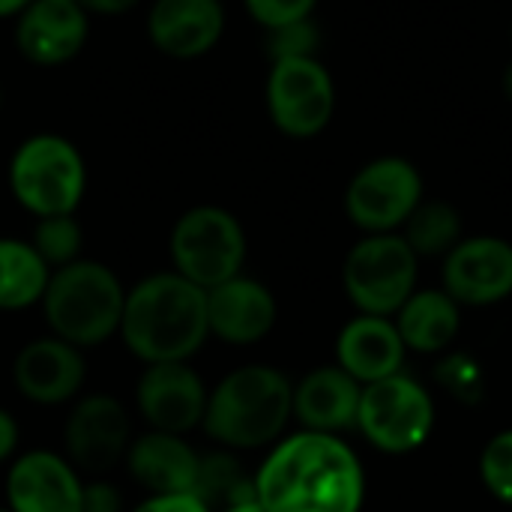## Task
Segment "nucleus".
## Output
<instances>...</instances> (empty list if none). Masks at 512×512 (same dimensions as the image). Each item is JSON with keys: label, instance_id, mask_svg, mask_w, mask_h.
<instances>
[{"label": "nucleus", "instance_id": "obj_1", "mask_svg": "<svg viewBox=\"0 0 512 512\" xmlns=\"http://www.w3.org/2000/svg\"><path fill=\"white\" fill-rule=\"evenodd\" d=\"M255 492L270 512H363L366 471L339 435L279 438L258 468Z\"/></svg>", "mask_w": 512, "mask_h": 512}, {"label": "nucleus", "instance_id": "obj_2", "mask_svg": "<svg viewBox=\"0 0 512 512\" xmlns=\"http://www.w3.org/2000/svg\"><path fill=\"white\" fill-rule=\"evenodd\" d=\"M120 339L144 366L189 363L210 339L207 291L174 270L144 276L126 291Z\"/></svg>", "mask_w": 512, "mask_h": 512}, {"label": "nucleus", "instance_id": "obj_3", "mask_svg": "<svg viewBox=\"0 0 512 512\" xmlns=\"http://www.w3.org/2000/svg\"><path fill=\"white\" fill-rule=\"evenodd\" d=\"M294 417V384L285 372L249 363L228 372L210 393L201 429L225 450L273 447Z\"/></svg>", "mask_w": 512, "mask_h": 512}, {"label": "nucleus", "instance_id": "obj_4", "mask_svg": "<svg viewBox=\"0 0 512 512\" xmlns=\"http://www.w3.org/2000/svg\"><path fill=\"white\" fill-rule=\"evenodd\" d=\"M39 306L51 336L84 351L120 333L126 288L108 264L78 258L51 270Z\"/></svg>", "mask_w": 512, "mask_h": 512}, {"label": "nucleus", "instance_id": "obj_5", "mask_svg": "<svg viewBox=\"0 0 512 512\" xmlns=\"http://www.w3.org/2000/svg\"><path fill=\"white\" fill-rule=\"evenodd\" d=\"M9 192L33 219L75 213L87 192V162L78 144L57 132L24 138L9 159Z\"/></svg>", "mask_w": 512, "mask_h": 512}, {"label": "nucleus", "instance_id": "obj_6", "mask_svg": "<svg viewBox=\"0 0 512 512\" xmlns=\"http://www.w3.org/2000/svg\"><path fill=\"white\" fill-rule=\"evenodd\" d=\"M168 252L174 273L210 291L243 273L249 243L243 222L231 210L219 204H198L174 222Z\"/></svg>", "mask_w": 512, "mask_h": 512}, {"label": "nucleus", "instance_id": "obj_7", "mask_svg": "<svg viewBox=\"0 0 512 512\" xmlns=\"http://www.w3.org/2000/svg\"><path fill=\"white\" fill-rule=\"evenodd\" d=\"M420 258L396 234H366L351 246L342 264V288L360 315L393 318L417 291Z\"/></svg>", "mask_w": 512, "mask_h": 512}, {"label": "nucleus", "instance_id": "obj_8", "mask_svg": "<svg viewBox=\"0 0 512 512\" xmlns=\"http://www.w3.org/2000/svg\"><path fill=\"white\" fill-rule=\"evenodd\" d=\"M360 435L387 456H408L435 432V399L411 375L396 372L363 387L357 426Z\"/></svg>", "mask_w": 512, "mask_h": 512}, {"label": "nucleus", "instance_id": "obj_9", "mask_svg": "<svg viewBox=\"0 0 512 512\" xmlns=\"http://www.w3.org/2000/svg\"><path fill=\"white\" fill-rule=\"evenodd\" d=\"M264 105L282 135L309 141L321 135L336 114V81L321 57L279 60L270 63Z\"/></svg>", "mask_w": 512, "mask_h": 512}, {"label": "nucleus", "instance_id": "obj_10", "mask_svg": "<svg viewBox=\"0 0 512 512\" xmlns=\"http://www.w3.org/2000/svg\"><path fill=\"white\" fill-rule=\"evenodd\" d=\"M426 198L420 168L405 156L369 159L345 186V216L363 234H396Z\"/></svg>", "mask_w": 512, "mask_h": 512}, {"label": "nucleus", "instance_id": "obj_11", "mask_svg": "<svg viewBox=\"0 0 512 512\" xmlns=\"http://www.w3.org/2000/svg\"><path fill=\"white\" fill-rule=\"evenodd\" d=\"M132 423L120 399L108 393L78 396L63 423V456L75 471L108 474L126 459Z\"/></svg>", "mask_w": 512, "mask_h": 512}, {"label": "nucleus", "instance_id": "obj_12", "mask_svg": "<svg viewBox=\"0 0 512 512\" xmlns=\"http://www.w3.org/2000/svg\"><path fill=\"white\" fill-rule=\"evenodd\" d=\"M444 291L465 309H486L512 297V243L495 234L462 237L444 258Z\"/></svg>", "mask_w": 512, "mask_h": 512}, {"label": "nucleus", "instance_id": "obj_13", "mask_svg": "<svg viewBox=\"0 0 512 512\" xmlns=\"http://www.w3.org/2000/svg\"><path fill=\"white\" fill-rule=\"evenodd\" d=\"M207 393L189 363H153L135 384V408L153 432L186 438L204 423Z\"/></svg>", "mask_w": 512, "mask_h": 512}, {"label": "nucleus", "instance_id": "obj_14", "mask_svg": "<svg viewBox=\"0 0 512 512\" xmlns=\"http://www.w3.org/2000/svg\"><path fill=\"white\" fill-rule=\"evenodd\" d=\"M90 36V15L78 0H33L15 18V48L33 66H63L81 54Z\"/></svg>", "mask_w": 512, "mask_h": 512}, {"label": "nucleus", "instance_id": "obj_15", "mask_svg": "<svg viewBox=\"0 0 512 512\" xmlns=\"http://www.w3.org/2000/svg\"><path fill=\"white\" fill-rule=\"evenodd\" d=\"M84 483L66 456L27 450L6 471L9 512H81Z\"/></svg>", "mask_w": 512, "mask_h": 512}, {"label": "nucleus", "instance_id": "obj_16", "mask_svg": "<svg viewBox=\"0 0 512 512\" xmlns=\"http://www.w3.org/2000/svg\"><path fill=\"white\" fill-rule=\"evenodd\" d=\"M84 378H87V366L81 348L51 333L27 342L12 360L15 390L33 405L75 402L84 387Z\"/></svg>", "mask_w": 512, "mask_h": 512}, {"label": "nucleus", "instance_id": "obj_17", "mask_svg": "<svg viewBox=\"0 0 512 512\" xmlns=\"http://www.w3.org/2000/svg\"><path fill=\"white\" fill-rule=\"evenodd\" d=\"M225 33L222 0H153L147 9V36L153 48L174 60L210 54Z\"/></svg>", "mask_w": 512, "mask_h": 512}, {"label": "nucleus", "instance_id": "obj_18", "mask_svg": "<svg viewBox=\"0 0 512 512\" xmlns=\"http://www.w3.org/2000/svg\"><path fill=\"white\" fill-rule=\"evenodd\" d=\"M276 321L279 303L273 291L252 276L240 273L207 291L210 336L225 345H255L273 333Z\"/></svg>", "mask_w": 512, "mask_h": 512}, {"label": "nucleus", "instance_id": "obj_19", "mask_svg": "<svg viewBox=\"0 0 512 512\" xmlns=\"http://www.w3.org/2000/svg\"><path fill=\"white\" fill-rule=\"evenodd\" d=\"M405 354L408 348L393 318L357 312L336 336V366H342L363 387L402 372Z\"/></svg>", "mask_w": 512, "mask_h": 512}, {"label": "nucleus", "instance_id": "obj_20", "mask_svg": "<svg viewBox=\"0 0 512 512\" xmlns=\"http://www.w3.org/2000/svg\"><path fill=\"white\" fill-rule=\"evenodd\" d=\"M363 384L342 366H318L294 384V420L306 432L339 435L357 426Z\"/></svg>", "mask_w": 512, "mask_h": 512}, {"label": "nucleus", "instance_id": "obj_21", "mask_svg": "<svg viewBox=\"0 0 512 512\" xmlns=\"http://www.w3.org/2000/svg\"><path fill=\"white\" fill-rule=\"evenodd\" d=\"M123 462L147 495H180L195 489L201 456L183 435L150 429L132 438Z\"/></svg>", "mask_w": 512, "mask_h": 512}, {"label": "nucleus", "instance_id": "obj_22", "mask_svg": "<svg viewBox=\"0 0 512 512\" xmlns=\"http://www.w3.org/2000/svg\"><path fill=\"white\" fill-rule=\"evenodd\" d=\"M393 324L408 351L441 354L462 330V306L444 288H417L393 315Z\"/></svg>", "mask_w": 512, "mask_h": 512}, {"label": "nucleus", "instance_id": "obj_23", "mask_svg": "<svg viewBox=\"0 0 512 512\" xmlns=\"http://www.w3.org/2000/svg\"><path fill=\"white\" fill-rule=\"evenodd\" d=\"M51 267L30 240L0 237V312H18L42 303Z\"/></svg>", "mask_w": 512, "mask_h": 512}, {"label": "nucleus", "instance_id": "obj_24", "mask_svg": "<svg viewBox=\"0 0 512 512\" xmlns=\"http://www.w3.org/2000/svg\"><path fill=\"white\" fill-rule=\"evenodd\" d=\"M399 234L405 237V243L414 249L417 258H447L465 237L462 213L450 201H441V198L426 201L423 198Z\"/></svg>", "mask_w": 512, "mask_h": 512}, {"label": "nucleus", "instance_id": "obj_25", "mask_svg": "<svg viewBox=\"0 0 512 512\" xmlns=\"http://www.w3.org/2000/svg\"><path fill=\"white\" fill-rule=\"evenodd\" d=\"M195 498H201L210 510L219 507H231V504H246V501H255L258 492H255V480L246 477L237 465V459L231 456V450L225 453H210V456H201V465H198V480H195V489H192Z\"/></svg>", "mask_w": 512, "mask_h": 512}, {"label": "nucleus", "instance_id": "obj_26", "mask_svg": "<svg viewBox=\"0 0 512 512\" xmlns=\"http://www.w3.org/2000/svg\"><path fill=\"white\" fill-rule=\"evenodd\" d=\"M30 246L39 252V258H42L51 270H57V267H66V264H72V261L81 258L84 231H81L75 213H66V216H45V219H36Z\"/></svg>", "mask_w": 512, "mask_h": 512}, {"label": "nucleus", "instance_id": "obj_27", "mask_svg": "<svg viewBox=\"0 0 512 512\" xmlns=\"http://www.w3.org/2000/svg\"><path fill=\"white\" fill-rule=\"evenodd\" d=\"M321 27L315 18L291 21L273 30H264V51L270 63L279 60H300V57H318L321 51Z\"/></svg>", "mask_w": 512, "mask_h": 512}, {"label": "nucleus", "instance_id": "obj_28", "mask_svg": "<svg viewBox=\"0 0 512 512\" xmlns=\"http://www.w3.org/2000/svg\"><path fill=\"white\" fill-rule=\"evenodd\" d=\"M480 480L486 492L512 507V429H504L489 438L480 453Z\"/></svg>", "mask_w": 512, "mask_h": 512}, {"label": "nucleus", "instance_id": "obj_29", "mask_svg": "<svg viewBox=\"0 0 512 512\" xmlns=\"http://www.w3.org/2000/svg\"><path fill=\"white\" fill-rule=\"evenodd\" d=\"M243 6L261 30H273L291 21L315 18L318 0H243Z\"/></svg>", "mask_w": 512, "mask_h": 512}, {"label": "nucleus", "instance_id": "obj_30", "mask_svg": "<svg viewBox=\"0 0 512 512\" xmlns=\"http://www.w3.org/2000/svg\"><path fill=\"white\" fill-rule=\"evenodd\" d=\"M441 381L450 387L453 396H462V399H468L471 393H480V387H483L480 366L471 363L468 357H450L441 366Z\"/></svg>", "mask_w": 512, "mask_h": 512}, {"label": "nucleus", "instance_id": "obj_31", "mask_svg": "<svg viewBox=\"0 0 512 512\" xmlns=\"http://www.w3.org/2000/svg\"><path fill=\"white\" fill-rule=\"evenodd\" d=\"M81 512H123V495L117 492V486H111L105 480L84 483Z\"/></svg>", "mask_w": 512, "mask_h": 512}, {"label": "nucleus", "instance_id": "obj_32", "mask_svg": "<svg viewBox=\"0 0 512 512\" xmlns=\"http://www.w3.org/2000/svg\"><path fill=\"white\" fill-rule=\"evenodd\" d=\"M132 512H213L201 498H195L192 492H180V495H147Z\"/></svg>", "mask_w": 512, "mask_h": 512}, {"label": "nucleus", "instance_id": "obj_33", "mask_svg": "<svg viewBox=\"0 0 512 512\" xmlns=\"http://www.w3.org/2000/svg\"><path fill=\"white\" fill-rule=\"evenodd\" d=\"M18 438H21V432H18L15 417L6 408H0V465L6 459H12V453L18 450Z\"/></svg>", "mask_w": 512, "mask_h": 512}, {"label": "nucleus", "instance_id": "obj_34", "mask_svg": "<svg viewBox=\"0 0 512 512\" xmlns=\"http://www.w3.org/2000/svg\"><path fill=\"white\" fill-rule=\"evenodd\" d=\"M87 15H123L135 9L141 0H78Z\"/></svg>", "mask_w": 512, "mask_h": 512}, {"label": "nucleus", "instance_id": "obj_35", "mask_svg": "<svg viewBox=\"0 0 512 512\" xmlns=\"http://www.w3.org/2000/svg\"><path fill=\"white\" fill-rule=\"evenodd\" d=\"M33 0H0V18H18L27 6H30Z\"/></svg>", "mask_w": 512, "mask_h": 512}, {"label": "nucleus", "instance_id": "obj_36", "mask_svg": "<svg viewBox=\"0 0 512 512\" xmlns=\"http://www.w3.org/2000/svg\"><path fill=\"white\" fill-rule=\"evenodd\" d=\"M219 512H270L258 498L255 501H246V504H231V507H225V510Z\"/></svg>", "mask_w": 512, "mask_h": 512}, {"label": "nucleus", "instance_id": "obj_37", "mask_svg": "<svg viewBox=\"0 0 512 512\" xmlns=\"http://www.w3.org/2000/svg\"><path fill=\"white\" fill-rule=\"evenodd\" d=\"M501 87H504V96L512 102V63H507L504 69V78H501Z\"/></svg>", "mask_w": 512, "mask_h": 512}, {"label": "nucleus", "instance_id": "obj_38", "mask_svg": "<svg viewBox=\"0 0 512 512\" xmlns=\"http://www.w3.org/2000/svg\"><path fill=\"white\" fill-rule=\"evenodd\" d=\"M0 108H3V87H0Z\"/></svg>", "mask_w": 512, "mask_h": 512}, {"label": "nucleus", "instance_id": "obj_39", "mask_svg": "<svg viewBox=\"0 0 512 512\" xmlns=\"http://www.w3.org/2000/svg\"><path fill=\"white\" fill-rule=\"evenodd\" d=\"M0 512H9V510H6V507H0Z\"/></svg>", "mask_w": 512, "mask_h": 512}, {"label": "nucleus", "instance_id": "obj_40", "mask_svg": "<svg viewBox=\"0 0 512 512\" xmlns=\"http://www.w3.org/2000/svg\"><path fill=\"white\" fill-rule=\"evenodd\" d=\"M510 39H512V27H510Z\"/></svg>", "mask_w": 512, "mask_h": 512}]
</instances>
